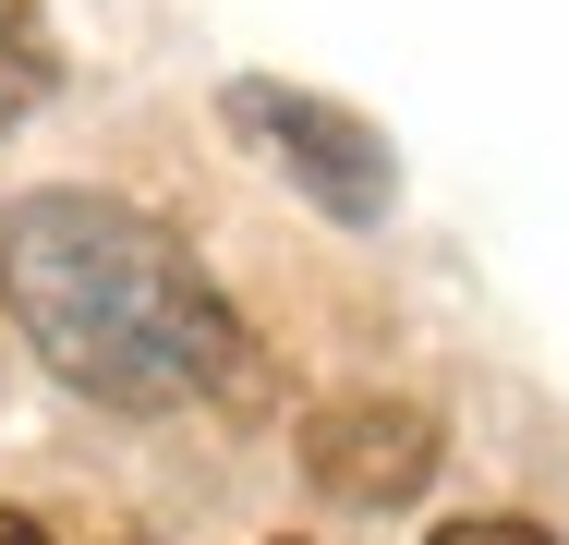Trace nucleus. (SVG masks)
<instances>
[{
    "instance_id": "1",
    "label": "nucleus",
    "mask_w": 569,
    "mask_h": 545,
    "mask_svg": "<svg viewBox=\"0 0 569 545\" xmlns=\"http://www.w3.org/2000/svg\"><path fill=\"white\" fill-rule=\"evenodd\" d=\"M0 304L49 351V376H73L86 400H121V413L230 400L254 376L207 267L110 195H24L0 218Z\"/></svg>"
},
{
    "instance_id": "2",
    "label": "nucleus",
    "mask_w": 569,
    "mask_h": 545,
    "mask_svg": "<svg viewBox=\"0 0 569 545\" xmlns=\"http://www.w3.org/2000/svg\"><path fill=\"white\" fill-rule=\"evenodd\" d=\"M230 121L316 195L328 218H388V195H400V170H388V133L376 121H351L340 98H303V86H230Z\"/></svg>"
},
{
    "instance_id": "3",
    "label": "nucleus",
    "mask_w": 569,
    "mask_h": 545,
    "mask_svg": "<svg viewBox=\"0 0 569 545\" xmlns=\"http://www.w3.org/2000/svg\"><path fill=\"white\" fill-rule=\"evenodd\" d=\"M303 473L328 497H351V509H388V497H412L437 473V413H412V400H328L303 425Z\"/></svg>"
},
{
    "instance_id": "4",
    "label": "nucleus",
    "mask_w": 569,
    "mask_h": 545,
    "mask_svg": "<svg viewBox=\"0 0 569 545\" xmlns=\"http://www.w3.org/2000/svg\"><path fill=\"white\" fill-rule=\"evenodd\" d=\"M437 545H558V534H546V522H449Z\"/></svg>"
},
{
    "instance_id": "5",
    "label": "nucleus",
    "mask_w": 569,
    "mask_h": 545,
    "mask_svg": "<svg viewBox=\"0 0 569 545\" xmlns=\"http://www.w3.org/2000/svg\"><path fill=\"white\" fill-rule=\"evenodd\" d=\"M0 545H49V534H37V522H24V509H0Z\"/></svg>"
}]
</instances>
